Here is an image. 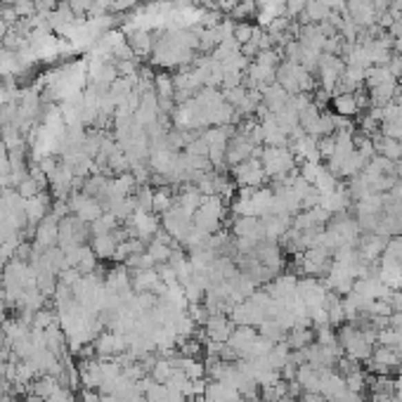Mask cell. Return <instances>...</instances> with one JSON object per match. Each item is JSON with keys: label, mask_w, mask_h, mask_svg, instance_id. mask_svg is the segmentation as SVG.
Returning a JSON list of instances; mask_svg holds the SVG:
<instances>
[{"label": "cell", "mask_w": 402, "mask_h": 402, "mask_svg": "<svg viewBox=\"0 0 402 402\" xmlns=\"http://www.w3.org/2000/svg\"><path fill=\"white\" fill-rule=\"evenodd\" d=\"M339 345L343 355L352 357L357 362H367L372 357L374 343H376V332L372 327H360L355 322H343L339 327Z\"/></svg>", "instance_id": "obj_1"}, {"label": "cell", "mask_w": 402, "mask_h": 402, "mask_svg": "<svg viewBox=\"0 0 402 402\" xmlns=\"http://www.w3.org/2000/svg\"><path fill=\"white\" fill-rule=\"evenodd\" d=\"M270 305L272 299L268 296L265 289H256L246 301L237 303L230 310V319L234 322V327H261L263 322L270 317Z\"/></svg>", "instance_id": "obj_2"}, {"label": "cell", "mask_w": 402, "mask_h": 402, "mask_svg": "<svg viewBox=\"0 0 402 402\" xmlns=\"http://www.w3.org/2000/svg\"><path fill=\"white\" fill-rule=\"evenodd\" d=\"M230 203L220 197H206L203 203L194 211V228L206 234H216L225 228V220H230Z\"/></svg>", "instance_id": "obj_3"}, {"label": "cell", "mask_w": 402, "mask_h": 402, "mask_svg": "<svg viewBox=\"0 0 402 402\" xmlns=\"http://www.w3.org/2000/svg\"><path fill=\"white\" fill-rule=\"evenodd\" d=\"M258 159L268 180H282L296 170V154L291 152V147H261Z\"/></svg>", "instance_id": "obj_4"}, {"label": "cell", "mask_w": 402, "mask_h": 402, "mask_svg": "<svg viewBox=\"0 0 402 402\" xmlns=\"http://www.w3.org/2000/svg\"><path fill=\"white\" fill-rule=\"evenodd\" d=\"M350 216L355 218L362 232H376L379 220L383 216V194H369L365 199L352 201Z\"/></svg>", "instance_id": "obj_5"}, {"label": "cell", "mask_w": 402, "mask_h": 402, "mask_svg": "<svg viewBox=\"0 0 402 402\" xmlns=\"http://www.w3.org/2000/svg\"><path fill=\"white\" fill-rule=\"evenodd\" d=\"M332 261H334L332 251L322 249V246H312V249L303 253H296L294 268L299 270V274H303V277H322V274L329 272Z\"/></svg>", "instance_id": "obj_6"}, {"label": "cell", "mask_w": 402, "mask_h": 402, "mask_svg": "<svg viewBox=\"0 0 402 402\" xmlns=\"http://www.w3.org/2000/svg\"><path fill=\"white\" fill-rule=\"evenodd\" d=\"M90 239V225L79 220L76 216H67L59 220V234H57V246L62 251L76 249V246H83Z\"/></svg>", "instance_id": "obj_7"}, {"label": "cell", "mask_w": 402, "mask_h": 402, "mask_svg": "<svg viewBox=\"0 0 402 402\" xmlns=\"http://www.w3.org/2000/svg\"><path fill=\"white\" fill-rule=\"evenodd\" d=\"M192 228H194V216L180 208L178 203H173L161 216V230L173 237L178 244H183V239L192 232Z\"/></svg>", "instance_id": "obj_8"}, {"label": "cell", "mask_w": 402, "mask_h": 402, "mask_svg": "<svg viewBox=\"0 0 402 402\" xmlns=\"http://www.w3.org/2000/svg\"><path fill=\"white\" fill-rule=\"evenodd\" d=\"M230 175H232L237 190H244V187H263L268 183V175H265V170H263V163L258 157L237 163V166L230 168Z\"/></svg>", "instance_id": "obj_9"}, {"label": "cell", "mask_w": 402, "mask_h": 402, "mask_svg": "<svg viewBox=\"0 0 402 402\" xmlns=\"http://www.w3.org/2000/svg\"><path fill=\"white\" fill-rule=\"evenodd\" d=\"M125 230H128V237H135V239L150 241L161 232V218L157 213H142V211H135L130 220H125Z\"/></svg>", "instance_id": "obj_10"}, {"label": "cell", "mask_w": 402, "mask_h": 402, "mask_svg": "<svg viewBox=\"0 0 402 402\" xmlns=\"http://www.w3.org/2000/svg\"><path fill=\"white\" fill-rule=\"evenodd\" d=\"M343 71H345L343 57H339V54H327V52L319 54V62H317V69H315L319 88L332 92L334 86L339 83L341 76H343Z\"/></svg>", "instance_id": "obj_11"}, {"label": "cell", "mask_w": 402, "mask_h": 402, "mask_svg": "<svg viewBox=\"0 0 402 402\" xmlns=\"http://www.w3.org/2000/svg\"><path fill=\"white\" fill-rule=\"evenodd\" d=\"M92 350H95V355L100 357V360H117L119 355L128 352V339H125L123 334L107 329V332H100L95 336Z\"/></svg>", "instance_id": "obj_12"}, {"label": "cell", "mask_w": 402, "mask_h": 402, "mask_svg": "<svg viewBox=\"0 0 402 402\" xmlns=\"http://www.w3.org/2000/svg\"><path fill=\"white\" fill-rule=\"evenodd\" d=\"M67 201H69L71 216H76L79 220L88 223V225H92L95 220H100L102 213H104L102 201H97L95 197H88V194H83V192H79V190L71 192Z\"/></svg>", "instance_id": "obj_13"}, {"label": "cell", "mask_w": 402, "mask_h": 402, "mask_svg": "<svg viewBox=\"0 0 402 402\" xmlns=\"http://www.w3.org/2000/svg\"><path fill=\"white\" fill-rule=\"evenodd\" d=\"M123 239H128V230H112V232H102V234H92L90 237V249L95 251V256L100 261H112L117 256V249Z\"/></svg>", "instance_id": "obj_14"}, {"label": "cell", "mask_w": 402, "mask_h": 402, "mask_svg": "<svg viewBox=\"0 0 402 402\" xmlns=\"http://www.w3.org/2000/svg\"><path fill=\"white\" fill-rule=\"evenodd\" d=\"M251 253H253V258L261 263V265L272 270L274 274H279V270L284 268V249H282L279 241L263 239V241H258V246Z\"/></svg>", "instance_id": "obj_15"}, {"label": "cell", "mask_w": 402, "mask_h": 402, "mask_svg": "<svg viewBox=\"0 0 402 402\" xmlns=\"http://www.w3.org/2000/svg\"><path fill=\"white\" fill-rule=\"evenodd\" d=\"M228 230L232 232L234 239H251V241H263V223L261 218H253V216H234L230 218V225Z\"/></svg>", "instance_id": "obj_16"}, {"label": "cell", "mask_w": 402, "mask_h": 402, "mask_svg": "<svg viewBox=\"0 0 402 402\" xmlns=\"http://www.w3.org/2000/svg\"><path fill=\"white\" fill-rule=\"evenodd\" d=\"M369 369H374L379 374H390L393 369H400L402 367V355L395 348H390V345H376V348L372 350V357L367 360Z\"/></svg>", "instance_id": "obj_17"}, {"label": "cell", "mask_w": 402, "mask_h": 402, "mask_svg": "<svg viewBox=\"0 0 402 402\" xmlns=\"http://www.w3.org/2000/svg\"><path fill=\"white\" fill-rule=\"evenodd\" d=\"M385 244H388L385 237L376 234V232H362L360 241H357V253H360L362 261L369 263V265H376L379 258H381L385 251Z\"/></svg>", "instance_id": "obj_18"}, {"label": "cell", "mask_w": 402, "mask_h": 402, "mask_svg": "<svg viewBox=\"0 0 402 402\" xmlns=\"http://www.w3.org/2000/svg\"><path fill=\"white\" fill-rule=\"evenodd\" d=\"M256 339H258L256 327H234V332L228 339V348L234 352L237 360H246L253 343H256Z\"/></svg>", "instance_id": "obj_19"}, {"label": "cell", "mask_w": 402, "mask_h": 402, "mask_svg": "<svg viewBox=\"0 0 402 402\" xmlns=\"http://www.w3.org/2000/svg\"><path fill=\"white\" fill-rule=\"evenodd\" d=\"M329 220H332V213H327L322 206H312V208H303L301 213H296L294 220H291V228H299V230H324Z\"/></svg>", "instance_id": "obj_20"}, {"label": "cell", "mask_w": 402, "mask_h": 402, "mask_svg": "<svg viewBox=\"0 0 402 402\" xmlns=\"http://www.w3.org/2000/svg\"><path fill=\"white\" fill-rule=\"evenodd\" d=\"M319 206H322L327 213H332V216L350 211L352 199L348 194V187H345V183H339V187L332 190V192H327V194H319Z\"/></svg>", "instance_id": "obj_21"}, {"label": "cell", "mask_w": 402, "mask_h": 402, "mask_svg": "<svg viewBox=\"0 0 402 402\" xmlns=\"http://www.w3.org/2000/svg\"><path fill=\"white\" fill-rule=\"evenodd\" d=\"M232 332H234V322L228 315H211L203 322V334L213 343H228Z\"/></svg>", "instance_id": "obj_22"}, {"label": "cell", "mask_w": 402, "mask_h": 402, "mask_svg": "<svg viewBox=\"0 0 402 402\" xmlns=\"http://www.w3.org/2000/svg\"><path fill=\"white\" fill-rule=\"evenodd\" d=\"M296 284H299V277L291 272H284V274H277L274 279H270V282L263 286V289L268 291L270 299L274 301H286L291 299V296L296 294Z\"/></svg>", "instance_id": "obj_23"}, {"label": "cell", "mask_w": 402, "mask_h": 402, "mask_svg": "<svg viewBox=\"0 0 402 402\" xmlns=\"http://www.w3.org/2000/svg\"><path fill=\"white\" fill-rule=\"evenodd\" d=\"M291 220H294V218L282 216V213H268V216H263L261 218L263 237L270 239V241H279L291 230Z\"/></svg>", "instance_id": "obj_24"}, {"label": "cell", "mask_w": 402, "mask_h": 402, "mask_svg": "<svg viewBox=\"0 0 402 402\" xmlns=\"http://www.w3.org/2000/svg\"><path fill=\"white\" fill-rule=\"evenodd\" d=\"M317 140L319 137H312V135H299L296 140H291V152L296 154V161H322L319 159V150H317Z\"/></svg>", "instance_id": "obj_25"}, {"label": "cell", "mask_w": 402, "mask_h": 402, "mask_svg": "<svg viewBox=\"0 0 402 402\" xmlns=\"http://www.w3.org/2000/svg\"><path fill=\"white\" fill-rule=\"evenodd\" d=\"M261 95H263V104H265V109H268L270 114L284 112V109L289 107V100H291V95L279 83L268 86L265 90L261 92Z\"/></svg>", "instance_id": "obj_26"}, {"label": "cell", "mask_w": 402, "mask_h": 402, "mask_svg": "<svg viewBox=\"0 0 402 402\" xmlns=\"http://www.w3.org/2000/svg\"><path fill=\"white\" fill-rule=\"evenodd\" d=\"M203 199H206V197H203L192 183L178 185V192H175V203H178L180 208H185L187 213H192V216H194V211L203 203Z\"/></svg>", "instance_id": "obj_27"}, {"label": "cell", "mask_w": 402, "mask_h": 402, "mask_svg": "<svg viewBox=\"0 0 402 402\" xmlns=\"http://www.w3.org/2000/svg\"><path fill=\"white\" fill-rule=\"evenodd\" d=\"M345 390H348L345 388V379L341 376L336 369H327V372H324V379H322V388H319V393L327 398V402H336Z\"/></svg>", "instance_id": "obj_28"}, {"label": "cell", "mask_w": 402, "mask_h": 402, "mask_svg": "<svg viewBox=\"0 0 402 402\" xmlns=\"http://www.w3.org/2000/svg\"><path fill=\"white\" fill-rule=\"evenodd\" d=\"M284 343L289 350H305L310 343H315V329L312 327H294L284 336Z\"/></svg>", "instance_id": "obj_29"}, {"label": "cell", "mask_w": 402, "mask_h": 402, "mask_svg": "<svg viewBox=\"0 0 402 402\" xmlns=\"http://www.w3.org/2000/svg\"><path fill=\"white\" fill-rule=\"evenodd\" d=\"M332 112L336 117H345V119H355L360 114V107H357L355 92H343V95H334L332 97Z\"/></svg>", "instance_id": "obj_30"}, {"label": "cell", "mask_w": 402, "mask_h": 402, "mask_svg": "<svg viewBox=\"0 0 402 402\" xmlns=\"http://www.w3.org/2000/svg\"><path fill=\"white\" fill-rule=\"evenodd\" d=\"M175 203V192L170 185L163 187H154V201H152V213H157L159 218L168 211L170 206Z\"/></svg>", "instance_id": "obj_31"}, {"label": "cell", "mask_w": 402, "mask_h": 402, "mask_svg": "<svg viewBox=\"0 0 402 402\" xmlns=\"http://www.w3.org/2000/svg\"><path fill=\"white\" fill-rule=\"evenodd\" d=\"M289 355H291L289 345H286L284 341H279V343H274L272 348H270V352L265 355V360H268V365L272 367V369L282 372V367L286 365V362H289Z\"/></svg>", "instance_id": "obj_32"}, {"label": "cell", "mask_w": 402, "mask_h": 402, "mask_svg": "<svg viewBox=\"0 0 402 402\" xmlns=\"http://www.w3.org/2000/svg\"><path fill=\"white\" fill-rule=\"evenodd\" d=\"M258 14V0H241V3H237L232 10H230L228 17L232 21H249L251 17H256Z\"/></svg>", "instance_id": "obj_33"}, {"label": "cell", "mask_w": 402, "mask_h": 402, "mask_svg": "<svg viewBox=\"0 0 402 402\" xmlns=\"http://www.w3.org/2000/svg\"><path fill=\"white\" fill-rule=\"evenodd\" d=\"M258 334H261L263 339L272 341V343H279V341H284L286 329L277 322V319H270V317H268L265 322H263L261 327H258Z\"/></svg>", "instance_id": "obj_34"}, {"label": "cell", "mask_w": 402, "mask_h": 402, "mask_svg": "<svg viewBox=\"0 0 402 402\" xmlns=\"http://www.w3.org/2000/svg\"><path fill=\"white\" fill-rule=\"evenodd\" d=\"M52 324H57V312L54 310H38L34 315V324H31V329L34 332H46L48 327H52Z\"/></svg>", "instance_id": "obj_35"}, {"label": "cell", "mask_w": 402, "mask_h": 402, "mask_svg": "<svg viewBox=\"0 0 402 402\" xmlns=\"http://www.w3.org/2000/svg\"><path fill=\"white\" fill-rule=\"evenodd\" d=\"M253 34H256V26H253L251 21H237L232 38L239 43V46H246V43L253 41Z\"/></svg>", "instance_id": "obj_36"}, {"label": "cell", "mask_w": 402, "mask_h": 402, "mask_svg": "<svg viewBox=\"0 0 402 402\" xmlns=\"http://www.w3.org/2000/svg\"><path fill=\"white\" fill-rule=\"evenodd\" d=\"M17 192H19L21 197H24V199H31V197L41 194V192H48V190H43L38 180H34L31 175H26V178L17 185Z\"/></svg>", "instance_id": "obj_37"}, {"label": "cell", "mask_w": 402, "mask_h": 402, "mask_svg": "<svg viewBox=\"0 0 402 402\" xmlns=\"http://www.w3.org/2000/svg\"><path fill=\"white\" fill-rule=\"evenodd\" d=\"M12 8H14V12H17L19 19H29V17H34V14H36V3H34V0H17Z\"/></svg>", "instance_id": "obj_38"}, {"label": "cell", "mask_w": 402, "mask_h": 402, "mask_svg": "<svg viewBox=\"0 0 402 402\" xmlns=\"http://www.w3.org/2000/svg\"><path fill=\"white\" fill-rule=\"evenodd\" d=\"M385 67H388V71L390 74L395 76V79H402V52H393V57L388 59V64H385Z\"/></svg>", "instance_id": "obj_39"}, {"label": "cell", "mask_w": 402, "mask_h": 402, "mask_svg": "<svg viewBox=\"0 0 402 402\" xmlns=\"http://www.w3.org/2000/svg\"><path fill=\"white\" fill-rule=\"evenodd\" d=\"M36 3V12L38 14H52L57 10L59 0H34Z\"/></svg>", "instance_id": "obj_40"}, {"label": "cell", "mask_w": 402, "mask_h": 402, "mask_svg": "<svg viewBox=\"0 0 402 402\" xmlns=\"http://www.w3.org/2000/svg\"><path fill=\"white\" fill-rule=\"evenodd\" d=\"M294 402H327V398H324L322 393H305V390H303Z\"/></svg>", "instance_id": "obj_41"}, {"label": "cell", "mask_w": 402, "mask_h": 402, "mask_svg": "<svg viewBox=\"0 0 402 402\" xmlns=\"http://www.w3.org/2000/svg\"><path fill=\"white\" fill-rule=\"evenodd\" d=\"M50 402H76V400H74V395H71L69 388H59L57 393L50 398Z\"/></svg>", "instance_id": "obj_42"}, {"label": "cell", "mask_w": 402, "mask_h": 402, "mask_svg": "<svg viewBox=\"0 0 402 402\" xmlns=\"http://www.w3.org/2000/svg\"><path fill=\"white\" fill-rule=\"evenodd\" d=\"M237 3H241V0H218V12H228L230 14V10H232Z\"/></svg>", "instance_id": "obj_43"}, {"label": "cell", "mask_w": 402, "mask_h": 402, "mask_svg": "<svg viewBox=\"0 0 402 402\" xmlns=\"http://www.w3.org/2000/svg\"><path fill=\"white\" fill-rule=\"evenodd\" d=\"M83 402H102V393H95V390H83Z\"/></svg>", "instance_id": "obj_44"}, {"label": "cell", "mask_w": 402, "mask_h": 402, "mask_svg": "<svg viewBox=\"0 0 402 402\" xmlns=\"http://www.w3.org/2000/svg\"><path fill=\"white\" fill-rule=\"evenodd\" d=\"M8 31H10V24L5 21L3 17H0V43L5 41V36H8Z\"/></svg>", "instance_id": "obj_45"}, {"label": "cell", "mask_w": 402, "mask_h": 402, "mask_svg": "<svg viewBox=\"0 0 402 402\" xmlns=\"http://www.w3.org/2000/svg\"><path fill=\"white\" fill-rule=\"evenodd\" d=\"M102 402H123V400H121V398H117V395L102 393Z\"/></svg>", "instance_id": "obj_46"}, {"label": "cell", "mask_w": 402, "mask_h": 402, "mask_svg": "<svg viewBox=\"0 0 402 402\" xmlns=\"http://www.w3.org/2000/svg\"><path fill=\"white\" fill-rule=\"evenodd\" d=\"M393 402H402V398H393Z\"/></svg>", "instance_id": "obj_47"}]
</instances>
